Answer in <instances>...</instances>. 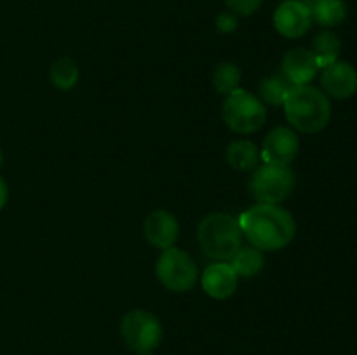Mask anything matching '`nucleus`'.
<instances>
[{
	"label": "nucleus",
	"instance_id": "f257e3e1",
	"mask_svg": "<svg viewBox=\"0 0 357 355\" xmlns=\"http://www.w3.org/2000/svg\"><path fill=\"white\" fill-rule=\"evenodd\" d=\"M239 226L248 242L261 253L282 249L296 233L293 214L278 204L253 205L241 214Z\"/></svg>",
	"mask_w": 357,
	"mask_h": 355
},
{
	"label": "nucleus",
	"instance_id": "f03ea898",
	"mask_svg": "<svg viewBox=\"0 0 357 355\" xmlns=\"http://www.w3.org/2000/svg\"><path fill=\"white\" fill-rule=\"evenodd\" d=\"M284 113L289 124L300 132H321L331 118L330 97L312 86H298L284 101Z\"/></svg>",
	"mask_w": 357,
	"mask_h": 355
},
{
	"label": "nucleus",
	"instance_id": "7ed1b4c3",
	"mask_svg": "<svg viewBox=\"0 0 357 355\" xmlns=\"http://www.w3.org/2000/svg\"><path fill=\"white\" fill-rule=\"evenodd\" d=\"M243 237L239 221L225 212H211L197 226L202 253L216 261H229L243 247Z\"/></svg>",
	"mask_w": 357,
	"mask_h": 355
},
{
	"label": "nucleus",
	"instance_id": "20e7f679",
	"mask_svg": "<svg viewBox=\"0 0 357 355\" xmlns=\"http://www.w3.org/2000/svg\"><path fill=\"white\" fill-rule=\"evenodd\" d=\"M222 118L230 131L237 134H251L265 124L267 108L253 93L237 87L225 96L222 104Z\"/></svg>",
	"mask_w": 357,
	"mask_h": 355
},
{
	"label": "nucleus",
	"instance_id": "39448f33",
	"mask_svg": "<svg viewBox=\"0 0 357 355\" xmlns=\"http://www.w3.org/2000/svg\"><path fill=\"white\" fill-rule=\"evenodd\" d=\"M296 178L289 166H274L264 164L257 167L250 178L251 197L258 204H281L295 190Z\"/></svg>",
	"mask_w": 357,
	"mask_h": 355
},
{
	"label": "nucleus",
	"instance_id": "423d86ee",
	"mask_svg": "<svg viewBox=\"0 0 357 355\" xmlns=\"http://www.w3.org/2000/svg\"><path fill=\"white\" fill-rule=\"evenodd\" d=\"M155 275L160 284L173 292H188L199 278V268L192 256L178 247H167L160 253L155 265Z\"/></svg>",
	"mask_w": 357,
	"mask_h": 355
},
{
	"label": "nucleus",
	"instance_id": "0eeeda50",
	"mask_svg": "<svg viewBox=\"0 0 357 355\" xmlns=\"http://www.w3.org/2000/svg\"><path fill=\"white\" fill-rule=\"evenodd\" d=\"M121 334L124 343L138 354L155 350L164 338L160 320L152 312L136 308L126 313L121 322Z\"/></svg>",
	"mask_w": 357,
	"mask_h": 355
},
{
	"label": "nucleus",
	"instance_id": "6e6552de",
	"mask_svg": "<svg viewBox=\"0 0 357 355\" xmlns=\"http://www.w3.org/2000/svg\"><path fill=\"white\" fill-rule=\"evenodd\" d=\"M300 152V139L293 129L286 125H278L272 129L261 145V160L264 164L274 166H289Z\"/></svg>",
	"mask_w": 357,
	"mask_h": 355
},
{
	"label": "nucleus",
	"instance_id": "1a4fd4ad",
	"mask_svg": "<svg viewBox=\"0 0 357 355\" xmlns=\"http://www.w3.org/2000/svg\"><path fill=\"white\" fill-rule=\"evenodd\" d=\"M274 26L286 38L303 37L312 26L310 6L302 0H286L275 9Z\"/></svg>",
	"mask_w": 357,
	"mask_h": 355
},
{
	"label": "nucleus",
	"instance_id": "9d476101",
	"mask_svg": "<svg viewBox=\"0 0 357 355\" xmlns=\"http://www.w3.org/2000/svg\"><path fill=\"white\" fill-rule=\"evenodd\" d=\"M321 86L326 96L335 100H347L357 93V72L351 63L335 61L323 68Z\"/></svg>",
	"mask_w": 357,
	"mask_h": 355
},
{
	"label": "nucleus",
	"instance_id": "9b49d317",
	"mask_svg": "<svg viewBox=\"0 0 357 355\" xmlns=\"http://www.w3.org/2000/svg\"><path fill=\"white\" fill-rule=\"evenodd\" d=\"M145 239L157 249H167L176 244L178 235H180V225L173 212L157 209L150 212L143 225Z\"/></svg>",
	"mask_w": 357,
	"mask_h": 355
},
{
	"label": "nucleus",
	"instance_id": "f8f14e48",
	"mask_svg": "<svg viewBox=\"0 0 357 355\" xmlns=\"http://www.w3.org/2000/svg\"><path fill=\"white\" fill-rule=\"evenodd\" d=\"M237 274L230 263L216 261L208 265L201 275L202 289L208 296L215 299H227L236 292L237 289Z\"/></svg>",
	"mask_w": 357,
	"mask_h": 355
},
{
	"label": "nucleus",
	"instance_id": "ddd939ff",
	"mask_svg": "<svg viewBox=\"0 0 357 355\" xmlns=\"http://www.w3.org/2000/svg\"><path fill=\"white\" fill-rule=\"evenodd\" d=\"M317 70L319 66H317L312 51L303 47H296L286 52L281 63V73L296 87L307 86L310 80H314Z\"/></svg>",
	"mask_w": 357,
	"mask_h": 355
},
{
	"label": "nucleus",
	"instance_id": "4468645a",
	"mask_svg": "<svg viewBox=\"0 0 357 355\" xmlns=\"http://www.w3.org/2000/svg\"><path fill=\"white\" fill-rule=\"evenodd\" d=\"M225 159L232 169L246 173V171L257 169L258 162H260V152L255 143L248 141V139H236L227 146Z\"/></svg>",
	"mask_w": 357,
	"mask_h": 355
},
{
	"label": "nucleus",
	"instance_id": "2eb2a0df",
	"mask_svg": "<svg viewBox=\"0 0 357 355\" xmlns=\"http://www.w3.org/2000/svg\"><path fill=\"white\" fill-rule=\"evenodd\" d=\"M295 87L296 86H293V84L279 72L272 73V75L265 77V79L261 80L260 87H258V94H260V100H264L267 104H272V106H282Z\"/></svg>",
	"mask_w": 357,
	"mask_h": 355
},
{
	"label": "nucleus",
	"instance_id": "dca6fc26",
	"mask_svg": "<svg viewBox=\"0 0 357 355\" xmlns=\"http://www.w3.org/2000/svg\"><path fill=\"white\" fill-rule=\"evenodd\" d=\"M309 6L312 21H317L321 26H337L347 16V6L344 0H312Z\"/></svg>",
	"mask_w": 357,
	"mask_h": 355
},
{
	"label": "nucleus",
	"instance_id": "f3484780",
	"mask_svg": "<svg viewBox=\"0 0 357 355\" xmlns=\"http://www.w3.org/2000/svg\"><path fill=\"white\" fill-rule=\"evenodd\" d=\"M230 267L237 274V277H255L260 274L265 267V258L261 251L257 247H241L232 258H230Z\"/></svg>",
	"mask_w": 357,
	"mask_h": 355
},
{
	"label": "nucleus",
	"instance_id": "a211bd4d",
	"mask_svg": "<svg viewBox=\"0 0 357 355\" xmlns=\"http://www.w3.org/2000/svg\"><path fill=\"white\" fill-rule=\"evenodd\" d=\"M340 49L342 42L338 38V35H335L333 31H321V33H317L312 42V54L316 58L317 66L319 68H326V66L338 61Z\"/></svg>",
	"mask_w": 357,
	"mask_h": 355
},
{
	"label": "nucleus",
	"instance_id": "6ab92c4d",
	"mask_svg": "<svg viewBox=\"0 0 357 355\" xmlns=\"http://www.w3.org/2000/svg\"><path fill=\"white\" fill-rule=\"evenodd\" d=\"M49 79L59 90H70L80 79V68L72 58H59L49 70Z\"/></svg>",
	"mask_w": 357,
	"mask_h": 355
},
{
	"label": "nucleus",
	"instance_id": "aec40b11",
	"mask_svg": "<svg viewBox=\"0 0 357 355\" xmlns=\"http://www.w3.org/2000/svg\"><path fill=\"white\" fill-rule=\"evenodd\" d=\"M241 82V68L232 61L218 63L213 72V86L218 94H230L239 87Z\"/></svg>",
	"mask_w": 357,
	"mask_h": 355
},
{
	"label": "nucleus",
	"instance_id": "412c9836",
	"mask_svg": "<svg viewBox=\"0 0 357 355\" xmlns=\"http://www.w3.org/2000/svg\"><path fill=\"white\" fill-rule=\"evenodd\" d=\"M225 2L232 14H239V16H251L261 6V0H225Z\"/></svg>",
	"mask_w": 357,
	"mask_h": 355
},
{
	"label": "nucleus",
	"instance_id": "4be33fe9",
	"mask_svg": "<svg viewBox=\"0 0 357 355\" xmlns=\"http://www.w3.org/2000/svg\"><path fill=\"white\" fill-rule=\"evenodd\" d=\"M237 24L239 23H237L236 14L232 13H223L216 17V28H218V31H222V33H232L237 28Z\"/></svg>",
	"mask_w": 357,
	"mask_h": 355
},
{
	"label": "nucleus",
	"instance_id": "5701e85b",
	"mask_svg": "<svg viewBox=\"0 0 357 355\" xmlns=\"http://www.w3.org/2000/svg\"><path fill=\"white\" fill-rule=\"evenodd\" d=\"M7 198H9V188H7V183L3 181V178H0V211L6 207Z\"/></svg>",
	"mask_w": 357,
	"mask_h": 355
},
{
	"label": "nucleus",
	"instance_id": "b1692460",
	"mask_svg": "<svg viewBox=\"0 0 357 355\" xmlns=\"http://www.w3.org/2000/svg\"><path fill=\"white\" fill-rule=\"evenodd\" d=\"M2 159H3V157H2V150H0V166H2Z\"/></svg>",
	"mask_w": 357,
	"mask_h": 355
},
{
	"label": "nucleus",
	"instance_id": "393cba45",
	"mask_svg": "<svg viewBox=\"0 0 357 355\" xmlns=\"http://www.w3.org/2000/svg\"><path fill=\"white\" fill-rule=\"evenodd\" d=\"M302 2H305V3H309V2H312V0H302Z\"/></svg>",
	"mask_w": 357,
	"mask_h": 355
},
{
	"label": "nucleus",
	"instance_id": "a878e982",
	"mask_svg": "<svg viewBox=\"0 0 357 355\" xmlns=\"http://www.w3.org/2000/svg\"><path fill=\"white\" fill-rule=\"evenodd\" d=\"M138 355H152V354H150V352H149V354H138Z\"/></svg>",
	"mask_w": 357,
	"mask_h": 355
}]
</instances>
